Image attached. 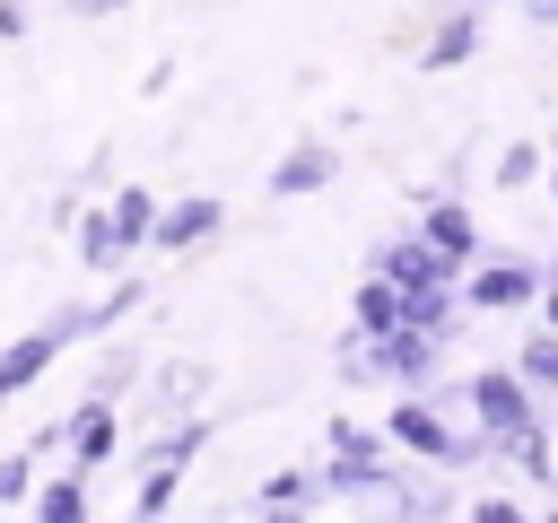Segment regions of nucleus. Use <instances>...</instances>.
I'll return each instance as SVG.
<instances>
[{
    "label": "nucleus",
    "mask_w": 558,
    "mask_h": 523,
    "mask_svg": "<svg viewBox=\"0 0 558 523\" xmlns=\"http://www.w3.org/2000/svg\"><path fill=\"white\" fill-rule=\"evenodd\" d=\"M26 26H35V9H26V0H0V44H17Z\"/></svg>",
    "instance_id": "nucleus-21"
},
{
    "label": "nucleus",
    "mask_w": 558,
    "mask_h": 523,
    "mask_svg": "<svg viewBox=\"0 0 558 523\" xmlns=\"http://www.w3.org/2000/svg\"><path fill=\"white\" fill-rule=\"evenodd\" d=\"M392 323H401V288H392V279H375V270H366V279H357V288H349V331H357V340H384V331H392Z\"/></svg>",
    "instance_id": "nucleus-10"
},
{
    "label": "nucleus",
    "mask_w": 558,
    "mask_h": 523,
    "mask_svg": "<svg viewBox=\"0 0 558 523\" xmlns=\"http://www.w3.org/2000/svg\"><path fill=\"white\" fill-rule=\"evenodd\" d=\"M541 279H549L541 253H480L462 270V314H523L541 305Z\"/></svg>",
    "instance_id": "nucleus-2"
},
{
    "label": "nucleus",
    "mask_w": 558,
    "mask_h": 523,
    "mask_svg": "<svg viewBox=\"0 0 558 523\" xmlns=\"http://www.w3.org/2000/svg\"><path fill=\"white\" fill-rule=\"evenodd\" d=\"M480 44H488V9L480 0H453V9H436L418 26V70H462Z\"/></svg>",
    "instance_id": "nucleus-4"
},
{
    "label": "nucleus",
    "mask_w": 558,
    "mask_h": 523,
    "mask_svg": "<svg viewBox=\"0 0 558 523\" xmlns=\"http://www.w3.org/2000/svg\"><path fill=\"white\" fill-rule=\"evenodd\" d=\"M532 523H558V497H549V506H541V514H532Z\"/></svg>",
    "instance_id": "nucleus-27"
},
{
    "label": "nucleus",
    "mask_w": 558,
    "mask_h": 523,
    "mask_svg": "<svg viewBox=\"0 0 558 523\" xmlns=\"http://www.w3.org/2000/svg\"><path fill=\"white\" fill-rule=\"evenodd\" d=\"M506 9H523V26H558V0H506Z\"/></svg>",
    "instance_id": "nucleus-23"
},
{
    "label": "nucleus",
    "mask_w": 558,
    "mask_h": 523,
    "mask_svg": "<svg viewBox=\"0 0 558 523\" xmlns=\"http://www.w3.org/2000/svg\"><path fill=\"white\" fill-rule=\"evenodd\" d=\"M541 174H549V148H541V139H514V148H497V166H488L497 192H532Z\"/></svg>",
    "instance_id": "nucleus-16"
},
{
    "label": "nucleus",
    "mask_w": 558,
    "mask_h": 523,
    "mask_svg": "<svg viewBox=\"0 0 558 523\" xmlns=\"http://www.w3.org/2000/svg\"><path fill=\"white\" fill-rule=\"evenodd\" d=\"M366 270H375V279H392L401 296H410V288H462V270H453V262H445V253H436L418 227H401V235H375Z\"/></svg>",
    "instance_id": "nucleus-3"
},
{
    "label": "nucleus",
    "mask_w": 558,
    "mask_h": 523,
    "mask_svg": "<svg viewBox=\"0 0 558 523\" xmlns=\"http://www.w3.org/2000/svg\"><path fill=\"white\" fill-rule=\"evenodd\" d=\"M131 384H140V357H131V349H105V357H96V384H87V401H122Z\"/></svg>",
    "instance_id": "nucleus-19"
},
{
    "label": "nucleus",
    "mask_w": 558,
    "mask_h": 523,
    "mask_svg": "<svg viewBox=\"0 0 558 523\" xmlns=\"http://www.w3.org/2000/svg\"><path fill=\"white\" fill-rule=\"evenodd\" d=\"M418 235L453 262V270H471L480 253H488V235H480V218H471V200H453V192H436V200H418Z\"/></svg>",
    "instance_id": "nucleus-7"
},
{
    "label": "nucleus",
    "mask_w": 558,
    "mask_h": 523,
    "mask_svg": "<svg viewBox=\"0 0 558 523\" xmlns=\"http://www.w3.org/2000/svg\"><path fill=\"white\" fill-rule=\"evenodd\" d=\"M105 209H113V235L131 244V253H148V235H157V192H140V183H122V192H105Z\"/></svg>",
    "instance_id": "nucleus-12"
},
{
    "label": "nucleus",
    "mask_w": 558,
    "mask_h": 523,
    "mask_svg": "<svg viewBox=\"0 0 558 523\" xmlns=\"http://www.w3.org/2000/svg\"><path fill=\"white\" fill-rule=\"evenodd\" d=\"M35 497V453L17 445V453H0V506H26Z\"/></svg>",
    "instance_id": "nucleus-20"
},
{
    "label": "nucleus",
    "mask_w": 558,
    "mask_h": 523,
    "mask_svg": "<svg viewBox=\"0 0 558 523\" xmlns=\"http://www.w3.org/2000/svg\"><path fill=\"white\" fill-rule=\"evenodd\" d=\"M122 453V410L113 401H78L70 418H61V462L70 471H105Z\"/></svg>",
    "instance_id": "nucleus-5"
},
{
    "label": "nucleus",
    "mask_w": 558,
    "mask_h": 523,
    "mask_svg": "<svg viewBox=\"0 0 558 523\" xmlns=\"http://www.w3.org/2000/svg\"><path fill=\"white\" fill-rule=\"evenodd\" d=\"M113 9H131V0H78V17H113Z\"/></svg>",
    "instance_id": "nucleus-24"
},
{
    "label": "nucleus",
    "mask_w": 558,
    "mask_h": 523,
    "mask_svg": "<svg viewBox=\"0 0 558 523\" xmlns=\"http://www.w3.org/2000/svg\"><path fill=\"white\" fill-rule=\"evenodd\" d=\"M541 192H549V209H558V148H549V174H541Z\"/></svg>",
    "instance_id": "nucleus-25"
},
{
    "label": "nucleus",
    "mask_w": 558,
    "mask_h": 523,
    "mask_svg": "<svg viewBox=\"0 0 558 523\" xmlns=\"http://www.w3.org/2000/svg\"><path fill=\"white\" fill-rule=\"evenodd\" d=\"M70 227H78V235H70L78 270H105V279H113V270H131V262H140V253H131V244L113 235V209H78Z\"/></svg>",
    "instance_id": "nucleus-9"
},
{
    "label": "nucleus",
    "mask_w": 558,
    "mask_h": 523,
    "mask_svg": "<svg viewBox=\"0 0 558 523\" xmlns=\"http://www.w3.org/2000/svg\"><path fill=\"white\" fill-rule=\"evenodd\" d=\"M209 445V418H174L166 436H140V462H166V471H192V453Z\"/></svg>",
    "instance_id": "nucleus-14"
},
{
    "label": "nucleus",
    "mask_w": 558,
    "mask_h": 523,
    "mask_svg": "<svg viewBox=\"0 0 558 523\" xmlns=\"http://www.w3.org/2000/svg\"><path fill=\"white\" fill-rule=\"evenodd\" d=\"M314 506H323V479L314 471H270L253 488V514H314Z\"/></svg>",
    "instance_id": "nucleus-13"
},
{
    "label": "nucleus",
    "mask_w": 558,
    "mask_h": 523,
    "mask_svg": "<svg viewBox=\"0 0 558 523\" xmlns=\"http://www.w3.org/2000/svg\"><path fill=\"white\" fill-rule=\"evenodd\" d=\"M253 523H314V514H253Z\"/></svg>",
    "instance_id": "nucleus-26"
},
{
    "label": "nucleus",
    "mask_w": 558,
    "mask_h": 523,
    "mask_svg": "<svg viewBox=\"0 0 558 523\" xmlns=\"http://www.w3.org/2000/svg\"><path fill=\"white\" fill-rule=\"evenodd\" d=\"M532 514H541V506H523L506 479H488L480 497H462V523H532Z\"/></svg>",
    "instance_id": "nucleus-18"
},
{
    "label": "nucleus",
    "mask_w": 558,
    "mask_h": 523,
    "mask_svg": "<svg viewBox=\"0 0 558 523\" xmlns=\"http://www.w3.org/2000/svg\"><path fill=\"white\" fill-rule=\"evenodd\" d=\"M349 174V157L331 148V139H296L279 166H270V200H314V192H331Z\"/></svg>",
    "instance_id": "nucleus-6"
},
{
    "label": "nucleus",
    "mask_w": 558,
    "mask_h": 523,
    "mask_svg": "<svg viewBox=\"0 0 558 523\" xmlns=\"http://www.w3.org/2000/svg\"><path fill=\"white\" fill-rule=\"evenodd\" d=\"M218 227H227V200H218V192L166 200V209H157V235H148V253H192V244H209Z\"/></svg>",
    "instance_id": "nucleus-8"
},
{
    "label": "nucleus",
    "mask_w": 558,
    "mask_h": 523,
    "mask_svg": "<svg viewBox=\"0 0 558 523\" xmlns=\"http://www.w3.org/2000/svg\"><path fill=\"white\" fill-rule=\"evenodd\" d=\"M436 401H445V410H462V418L488 436V453H497V462H506L523 436H541V427H549V401L514 375V357H506V366H462V375H445V384H436Z\"/></svg>",
    "instance_id": "nucleus-1"
},
{
    "label": "nucleus",
    "mask_w": 558,
    "mask_h": 523,
    "mask_svg": "<svg viewBox=\"0 0 558 523\" xmlns=\"http://www.w3.org/2000/svg\"><path fill=\"white\" fill-rule=\"evenodd\" d=\"M541 331H558V262H549V279H541Z\"/></svg>",
    "instance_id": "nucleus-22"
},
{
    "label": "nucleus",
    "mask_w": 558,
    "mask_h": 523,
    "mask_svg": "<svg viewBox=\"0 0 558 523\" xmlns=\"http://www.w3.org/2000/svg\"><path fill=\"white\" fill-rule=\"evenodd\" d=\"M174 497H183V471H166V462H140V488H131V523H166V514H174Z\"/></svg>",
    "instance_id": "nucleus-15"
},
{
    "label": "nucleus",
    "mask_w": 558,
    "mask_h": 523,
    "mask_svg": "<svg viewBox=\"0 0 558 523\" xmlns=\"http://www.w3.org/2000/svg\"><path fill=\"white\" fill-rule=\"evenodd\" d=\"M26 506H35V523H96V514H87V471H70V462H61L52 479H35Z\"/></svg>",
    "instance_id": "nucleus-11"
},
{
    "label": "nucleus",
    "mask_w": 558,
    "mask_h": 523,
    "mask_svg": "<svg viewBox=\"0 0 558 523\" xmlns=\"http://www.w3.org/2000/svg\"><path fill=\"white\" fill-rule=\"evenodd\" d=\"M514 375H523L541 401H558V331H532V340L514 349Z\"/></svg>",
    "instance_id": "nucleus-17"
}]
</instances>
